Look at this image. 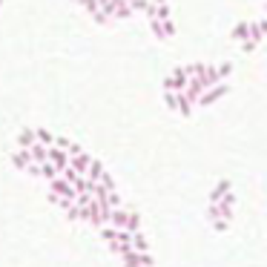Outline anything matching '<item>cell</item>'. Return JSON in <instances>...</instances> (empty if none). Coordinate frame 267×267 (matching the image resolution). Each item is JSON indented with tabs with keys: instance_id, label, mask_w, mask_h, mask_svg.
Here are the masks:
<instances>
[{
	"instance_id": "31",
	"label": "cell",
	"mask_w": 267,
	"mask_h": 267,
	"mask_svg": "<svg viewBox=\"0 0 267 267\" xmlns=\"http://www.w3.org/2000/svg\"><path fill=\"white\" fill-rule=\"evenodd\" d=\"M107 244H109V250H112L115 256H121V250H124V247H121L118 241H107Z\"/></svg>"
},
{
	"instance_id": "18",
	"label": "cell",
	"mask_w": 267,
	"mask_h": 267,
	"mask_svg": "<svg viewBox=\"0 0 267 267\" xmlns=\"http://www.w3.org/2000/svg\"><path fill=\"white\" fill-rule=\"evenodd\" d=\"M29 158H32V164H46V147L32 144L29 147Z\"/></svg>"
},
{
	"instance_id": "6",
	"label": "cell",
	"mask_w": 267,
	"mask_h": 267,
	"mask_svg": "<svg viewBox=\"0 0 267 267\" xmlns=\"http://www.w3.org/2000/svg\"><path fill=\"white\" fill-rule=\"evenodd\" d=\"M126 213H129V210L124 207V204H121V207H112V210H109L107 224H109V227H115V230H124V227H126Z\"/></svg>"
},
{
	"instance_id": "13",
	"label": "cell",
	"mask_w": 267,
	"mask_h": 267,
	"mask_svg": "<svg viewBox=\"0 0 267 267\" xmlns=\"http://www.w3.org/2000/svg\"><path fill=\"white\" fill-rule=\"evenodd\" d=\"M92 187H95V181H89L87 176L72 178V190H75V193H92Z\"/></svg>"
},
{
	"instance_id": "4",
	"label": "cell",
	"mask_w": 267,
	"mask_h": 267,
	"mask_svg": "<svg viewBox=\"0 0 267 267\" xmlns=\"http://www.w3.org/2000/svg\"><path fill=\"white\" fill-rule=\"evenodd\" d=\"M49 193H55L60 198H69V201H75V190L69 187V181H63L60 176L49 178Z\"/></svg>"
},
{
	"instance_id": "33",
	"label": "cell",
	"mask_w": 267,
	"mask_h": 267,
	"mask_svg": "<svg viewBox=\"0 0 267 267\" xmlns=\"http://www.w3.org/2000/svg\"><path fill=\"white\" fill-rule=\"evenodd\" d=\"M0 3H3V0H0Z\"/></svg>"
},
{
	"instance_id": "3",
	"label": "cell",
	"mask_w": 267,
	"mask_h": 267,
	"mask_svg": "<svg viewBox=\"0 0 267 267\" xmlns=\"http://www.w3.org/2000/svg\"><path fill=\"white\" fill-rule=\"evenodd\" d=\"M187 81H190L187 69H184V66H176V69L167 75V81H164V92H184Z\"/></svg>"
},
{
	"instance_id": "24",
	"label": "cell",
	"mask_w": 267,
	"mask_h": 267,
	"mask_svg": "<svg viewBox=\"0 0 267 267\" xmlns=\"http://www.w3.org/2000/svg\"><path fill=\"white\" fill-rule=\"evenodd\" d=\"M204 66H207V63H190V66H184V69H187L190 78H201V75H204Z\"/></svg>"
},
{
	"instance_id": "29",
	"label": "cell",
	"mask_w": 267,
	"mask_h": 267,
	"mask_svg": "<svg viewBox=\"0 0 267 267\" xmlns=\"http://www.w3.org/2000/svg\"><path fill=\"white\" fill-rule=\"evenodd\" d=\"M78 3H81V6L87 9L89 15H95V12H98V0H78Z\"/></svg>"
},
{
	"instance_id": "17",
	"label": "cell",
	"mask_w": 267,
	"mask_h": 267,
	"mask_svg": "<svg viewBox=\"0 0 267 267\" xmlns=\"http://www.w3.org/2000/svg\"><path fill=\"white\" fill-rule=\"evenodd\" d=\"M230 37L241 43V40H250V23H236V29L230 32Z\"/></svg>"
},
{
	"instance_id": "8",
	"label": "cell",
	"mask_w": 267,
	"mask_h": 267,
	"mask_svg": "<svg viewBox=\"0 0 267 267\" xmlns=\"http://www.w3.org/2000/svg\"><path fill=\"white\" fill-rule=\"evenodd\" d=\"M176 112L181 118H190V115H193V101H190L184 92H176Z\"/></svg>"
},
{
	"instance_id": "11",
	"label": "cell",
	"mask_w": 267,
	"mask_h": 267,
	"mask_svg": "<svg viewBox=\"0 0 267 267\" xmlns=\"http://www.w3.org/2000/svg\"><path fill=\"white\" fill-rule=\"evenodd\" d=\"M15 144H18V149H29L35 144V129H20L18 138H15Z\"/></svg>"
},
{
	"instance_id": "30",
	"label": "cell",
	"mask_w": 267,
	"mask_h": 267,
	"mask_svg": "<svg viewBox=\"0 0 267 267\" xmlns=\"http://www.w3.org/2000/svg\"><path fill=\"white\" fill-rule=\"evenodd\" d=\"M256 49H259V43H256V40H241V52H247V55H250V52H256Z\"/></svg>"
},
{
	"instance_id": "12",
	"label": "cell",
	"mask_w": 267,
	"mask_h": 267,
	"mask_svg": "<svg viewBox=\"0 0 267 267\" xmlns=\"http://www.w3.org/2000/svg\"><path fill=\"white\" fill-rule=\"evenodd\" d=\"M230 190H233V184H230L227 178H221V181L213 187V193H210V204H213V201H218V198H221L224 193H230Z\"/></svg>"
},
{
	"instance_id": "25",
	"label": "cell",
	"mask_w": 267,
	"mask_h": 267,
	"mask_svg": "<svg viewBox=\"0 0 267 267\" xmlns=\"http://www.w3.org/2000/svg\"><path fill=\"white\" fill-rule=\"evenodd\" d=\"M210 221H213V230L215 233H227L230 230V221L227 218H210Z\"/></svg>"
},
{
	"instance_id": "10",
	"label": "cell",
	"mask_w": 267,
	"mask_h": 267,
	"mask_svg": "<svg viewBox=\"0 0 267 267\" xmlns=\"http://www.w3.org/2000/svg\"><path fill=\"white\" fill-rule=\"evenodd\" d=\"M12 164H15V170H26L32 164L29 149H15V152H12Z\"/></svg>"
},
{
	"instance_id": "22",
	"label": "cell",
	"mask_w": 267,
	"mask_h": 267,
	"mask_svg": "<svg viewBox=\"0 0 267 267\" xmlns=\"http://www.w3.org/2000/svg\"><path fill=\"white\" fill-rule=\"evenodd\" d=\"M149 29H152V35H155L161 43H167V35H164V29H161V20H158V18H149Z\"/></svg>"
},
{
	"instance_id": "27",
	"label": "cell",
	"mask_w": 267,
	"mask_h": 267,
	"mask_svg": "<svg viewBox=\"0 0 267 267\" xmlns=\"http://www.w3.org/2000/svg\"><path fill=\"white\" fill-rule=\"evenodd\" d=\"M164 104L170 112H176V92H164Z\"/></svg>"
},
{
	"instance_id": "21",
	"label": "cell",
	"mask_w": 267,
	"mask_h": 267,
	"mask_svg": "<svg viewBox=\"0 0 267 267\" xmlns=\"http://www.w3.org/2000/svg\"><path fill=\"white\" fill-rule=\"evenodd\" d=\"M55 176H58V170H55L49 161H46V164H37V178H46V181H49V178H55Z\"/></svg>"
},
{
	"instance_id": "9",
	"label": "cell",
	"mask_w": 267,
	"mask_h": 267,
	"mask_svg": "<svg viewBox=\"0 0 267 267\" xmlns=\"http://www.w3.org/2000/svg\"><path fill=\"white\" fill-rule=\"evenodd\" d=\"M104 173H107V167H104V164H101L98 158H89V164H87V173H84V176H87L89 181H98V178L104 176Z\"/></svg>"
},
{
	"instance_id": "28",
	"label": "cell",
	"mask_w": 267,
	"mask_h": 267,
	"mask_svg": "<svg viewBox=\"0 0 267 267\" xmlns=\"http://www.w3.org/2000/svg\"><path fill=\"white\" fill-rule=\"evenodd\" d=\"M66 218H69V221H81V207L72 204V207L66 210Z\"/></svg>"
},
{
	"instance_id": "16",
	"label": "cell",
	"mask_w": 267,
	"mask_h": 267,
	"mask_svg": "<svg viewBox=\"0 0 267 267\" xmlns=\"http://www.w3.org/2000/svg\"><path fill=\"white\" fill-rule=\"evenodd\" d=\"M129 247H132L135 253H149V244H147V238L141 236V230H138V233H132V238H129Z\"/></svg>"
},
{
	"instance_id": "26",
	"label": "cell",
	"mask_w": 267,
	"mask_h": 267,
	"mask_svg": "<svg viewBox=\"0 0 267 267\" xmlns=\"http://www.w3.org/2000/svg\"><path fill=\"white\" fill-rule=\"evenodd\" d=\"M215 69H218V78H221V81H227V78H230V72H233V63H218Z\"/></svg>"
},
{
	"instance_id": "14",
	"label": "cell",
	"mask_w": 267,
	"mask_h": 267,
	"mask_svg": "<svg viewBox=\"0 0 267 267\" xmlns=\"http://www.w3.org/2000/svg\"><path fill=\"white\" fill-rule=\"evenodd\" d=\"M265 32H267V20H256V23H250V40L262 43V40H265Z\"/></svg>"
},
{
	"instance_id": "7",
	"label": "cell",
	"mask_w": 267,
	"mask_h": 267,
	"mask_svg": "<svg viewBox=\"0 0 267 267\" xmlns=\"http://www.w3.org/2000/svg\"><path fill=\"white\" fill-rule=\"evenodd\" d=\"M89 152H78V155H69V170H75L78 176H84L87 173V164H89Z\"/></svg>"
},
{
	"instance_id": "1",
	"label": "cell",
	"mask_w": 267,
	"mask_h": 267,
	"mask_svg": "<svg viewBox=\"0 0 267 267\" xmlns=\"http://www.w3.org/2000/svg\"><path fill=\"white\" fill-rule=\"evenodd\" d=\"M233 207H236V196H233V190L230 193H224L218 201H213L207 210V218H233Z\"/></svg>"
},
{
	"instance_id": "19",
	"label": "cell",
	"mask_w": 267,
	"mask_h": 267,
	"mask_svg": "<svg viewBox=\"0 0 267 267\" xmlns=\"http://www.w3.org/2000/svg\"><path fill=\"white\" fill-rule=\"evenodd\" d=\"M124 230H129V233H138V230H141V215H138L135 210L126 213V227H124Z\"/></svg>"
},
{
	"instance_id": "2",
	"label": "cell",
	"mask_w": 267,
	"mask_h": 267,
	"mask_svg": "<svg viewBox=\"0 0 267 267\" xmlns=\"http://www.w3.org/2000/svg\"><path fill=\"white\" fill-rule=\"evenodd\" d=\"M227 92H230V87H227L224 81H221V84H213V87H207L204 92H201V95H198L196 107H213V104H215V101H221Z\"/></svg>"
},
{
	"instance_id": "32",
	"label": "cell",
	"mask_w": 267,
	"mask_h": 267,
	"mask_svg": "<svg viewBox=\"0 0 267 267\" xmlns=\"http://www.w3.org/2000/svg\"><path fill=\"white\" fill-rule=\"evenodd\" d=\"M149 3H152V6H158V3H167V0H149Z\"/></svg>"
},
{
	"instance_id": "5",
	"label": "cell",
	"mask_w": 267,
	"mask_h": 267,
	"mask_svg": "<svg viewBox=\"0 0 267 267\" xmlns=\"http://www.w3.org/2000/svg\"><path fill=\"white\" fill-rule=\"evenodd\" d=\"M46 161L60 173L63 167H69V152L66 149H58V147H46Z\"/></svg>"
},
{
	"instance_id": "23",
	"label": "cell",
	"mask_w": 267,
	"mask_h": 267,
	"mask_svg": "<svg viewBox=\"0 0 267 267\" xmlns=\"http://www.w3.org/2000/svg\"><path fill=\"white\" fill-rule=\"evenodd\" d=\"M98 236L104 238V241H115L118 230H115V227H109V224H104V227H98Z\"/></svg>"
},
{
	"instance_id": "20",
	"label": "cell",
	"mask_w": 267,
	"mask_h": 267,
	"mask_svg": "<svg viewBox=\"0 0 267 267\" xmlns=\"http://www.w3.org/2000/svg\"><path fill=\"white\" fill-rule=\"evenodd\" d=\"M112 18H115V20H124V18H132V9H129V3H126V0H121L118 6L112 9Z\"/></svg>"
},
{
	"instance_id": "15",
	"label": "cell",
	"mask_w": 267,
	"mask_h": 267,
	"mask_svg": "<svg viewBox=\"0 0 267 267\" xmlns=\"http://www.w3.org/2000/svg\"><path fill=\"white\" fill-rule=\"evenodd\" d=\"M52 141H55V135H52L49 129H43V126L35 129V144H40V147H52Z\"/></svg>"
}]
</instances>
